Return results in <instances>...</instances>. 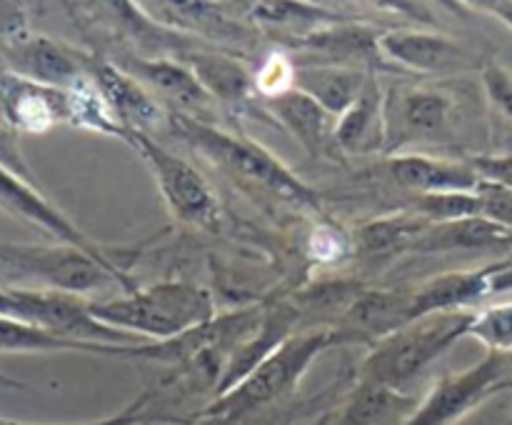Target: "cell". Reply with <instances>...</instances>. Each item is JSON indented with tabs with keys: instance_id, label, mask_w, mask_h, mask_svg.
Listing matches in <instances>:
<instances>
[{
	"instance_id": "36",
	"label": "cell",
	"mask_w": 512,
	"mask_h": 425,
	"mask_svg": "<svg viewBox=\"0 0 512 425\" xmlns=\"http://www.w3.org/2000/svg\"><path fill=\"white\" fill-rule=\"evenodd\" d=\"M148 403H150V393H145V395H140L138 400H133L128 408H123L120 413H115V415H108V418L83 420V423H60V425H138V423H143L145 418H150V415H153L148 410ZM10 425H23V423L13 420Z\"/></svg>"
},
{
	"instance_id": "2",
	"label": "cell",
	"mask_w": 512,
	"mask_h": 425,
	"mask_svg": "<svg viewBox=\"0 0 512 425\" xmlns=\"http://www.w3.org/2000/svg\"><path fill=\"white\" fill-rule=\"evenodd\" d=\"M90 310L105 325L145 343H168L218 315L215 295L193 280H160L118 298L90 300Z\"/></svg>"
},
{
	"instance_id": "28",
	"label": "cell",
	"mask_w": 512,
	"mask_h": 425,
	"mask_svg": "<svg viewBox=\"0 0 512 425\" xmlns=\"http://www.w3.org/2000/svg\"><path fill=\"white\" fill-rule=\"evenodd\" d=\"M480 345L488 348V353L512 355V300L480 305L470 313L468 335Z\"/></svg>"
},
{
	"instance_id": "7",
	"label": "cell",
	"mask_w": 512,
	"mask_h": 425,
	"mask_svg": "<svg viewBox=\"0 0 512 425\" xmlns=\"http://www.w3.org/2000/svg\"><path fill=\"white\" fill-rule=\"evenodd\" d=\"M123 143H128L138 153V158L148 165L150 175L163 195L165 208L180 225L208 230V233H215L220 228L223 210H220L218 193L190 160L175 155L173 150L165 148L143 130H128Z\"/></svg>"
},
{
	"instance_id": "19",
	"label": "cell",
	"mask_w": 512,
	"mask_h": 425,
	"mask_svg": "<svg viewBox=\"0 0 512 425\" xmlns=\"http://www.w3.org/2000/svg\"><path fill=\"white\" fill-rule=\"evenodd\" d=\"M185 65H190L200 83L205 85L210 95L218 100L220 108L225 110H243L253 103L255 78L253 70L240 63L233 50L218 48L205 40H195L183 53L178 55Z\"/></svg>"
},
{
	"instance_id": "9",
	"label": "cell",
	"mask_w": 512,
	"mask_h": 425,
	"mask_svg": "<svg viewBox=\"0 0 512 425\" xmlns=\"http://www.w3.org/2000/svg\"><path fill=\"white\" fill-rule=\"evenodd\" d=\"M380 53L403 73L458 78L478 68V53L458 38L428 28H390L380 33ZM483 68V65H480Z\"/></svg>"
},
{
	"instance_id": "23",
	"label": "cell",
	"mask_w": 512,
	"mask_h": 425,
	"mask_svg": "<svg viewBox=\"0 0 512 425\" xmlns=\"http://www.w3.org/2000/svg\"><path fill=\"white\" fill-rule=\"evenodd\" d=\"M245 18L255 28L278 35L283 45L328 25L350 20V15L338 13L323 3H313V0H253Z\"/></svg>"
},
{
	"instance_id": "30",
	"label": "cell",
	"mask_w": 512,
	"mask_h": 425,
	"mask_svg": "<svg viewBox=\"0 0 512 425\" xmlns=\"http://www.w3.org/2000/svg\"><path fill=\"white\" fill-rule=\"evenodd\" d=\"M255 78V93L260 100L275 98V95L285 93V90L293 88L295 83V60L293 55L285 48L273 50V53L265 55L258 63V68L253 70Z\"/></svg>"
},
{
	"instance_id": "37",
	"label": "cell",
	"mask_w": 512,
	"mask_h": 425,
	"mask_svg": "<svg viewBox=\"0 0 512 425\" xmlns=\"http://www.w3.org/2000/svg\"><path fill=\"white\" fill-rule=\"evenodd\" d=\"M0 315H5V318H20L13 290L3 288V285H0Z\"/></svg>"
},
{
	"instance_id": "21",
	"label": "cell",
	"mask_w": 512,
	"mask_h": 425,
	"mask_svg": "<svg viewBox=\"0 0 512 425\" xmlns=\"http://www.w3.org/2000/svg\"><path fill=\"white\" fill-rule=\"evenodd\" d=\"M498 263L483 265L475 270H450L433 275L413 288V323L420 318L438 313H458L475 310L490 295V278L498 270Z\"/></svg>"
},
{
	"instance_id": "31",
	"label": "cell",
	"mask_w": 512,
	"mask_h": 425,
	"mask_svg": "<svg viewBox=\"0 0 512 425\" xmlns=\"http://www.w3.org/2000/svg\"><path fill=\"white\" fill-rule=\"evenodd\" d=\"M355 253L353 235L333 223H318L308 235V255L323 265L343 263L348 255Z\"/></svg>"
},
{
	"instance_id": "25",
	"label": "cell",
	"mask_w": 512,
	"mask_h": 425,
	"mask_svg": "<svg viewBox=\"0 0 512 425\" xmlns=\"http://www.w3.org/2000/svg\"><path fill=\"white\" fill-rule=\"evenodd\" d=\"M373 75L378 73L348 65H295L293 88L308 93L330 115L340 118L363 95Z\"/></svg>"
},
{
	"instance_id": "20",
	"label": "cell",
	"mask_w": 512,
	"mask_h": 425,
	"mask_svg": "<svg viewBox=\"0 0 512 425\" xmlns=\"http://www.w3.org/2000/svg\"><path fill=\"white\" fill-rule=\"evenodd\" d=\"M93 80L100 93L105 95V100H108L115 118L125 128V133L128 130L150 133L155 125H163L168 120V110L163 108V103L143 83H138L128 70L120 68L118 63L95 58Z\"/></svg>"
},
{
	"instance_id": "33",
	"label": "cell",
	"mask_w": 512,
	"mask_h": 425,
	"mask_svg": "<svg viewBox=\"0 0 512 425\" xmlns=\"http://www.w3.org/2000/svg\"><path fill=\"white\" fill-rule=\"evenodd\" d=\"M468 160L475 173L480 175V180L512 190V153L468 155Z\"/></svg>"
},
{
	"instance_id": "15",
	"label": "cell",
	"mask_w": 512,
	"mask_h": 425,
	"mask_svg": "<svg viewBox=\"0 0 512 425\" xmlns=\"http://www.w3.org/2000/svg\"><path fill=\"white\" fill-rule=\"evenodd\" d=\"M3 55L10 73L53 88H70L88 78L95 65V58L45 35L13 38L5 45Z\"/></svg>"
},
{
	"instance_id": "18",
	"label": "cell",
	"mask_w": 512,
	"mask_h": 425,
	"mask_svg": "<svg viewBox=\"0 0 512 425\" xmlns=\"http://www.w3.org/2000/svg\"><path fill=\"white\" fill-rule=\"evenodd\" d=\"M263 108L270 118L310 155V158L335 160L340 155L335 145V123L338 118L330 115L318 100L298 88H290L275 98L263 100Z\"/></svg>"
},
{
	"instance_id": "43",
	"label": "cell",
	"mask_w": 512,
	"mask_h": 425,
	"mask_svg": "<svg viewBox=\"0 0 512 425\" xmlns=\"http://www.w3.org/2000/svg\"><path fill=\"white\" fill-rule=\"evenodd\" d=\"M13 423V420H8V418H0V425H10Z\"/></svg>"
},
{
	"instance_id": "5",
	"label": "cell",
	"mask_w": 512,
	"mask_h": 425,
	"mask_svg": "<svg viewBox=\"0 0 512 425\" xmlns=\"http://www.w3.org/2000/svg\"><path fill=\"white\" fill-rule=\"evenodd\" d=\"M463 88L455 80H398L385 88V155L458 140Z\"/></svg>"
},
{
	"instance_id": "41",
	"label": "cell",
	"mask_w": 512,
	"mask_h": 425,
	"mask_svg": "<svg viewBox=\"0 0 512 425\" xmlns=\"http://www.w3.org/2000/svg\"><path fill=\"white\" fill-rule=\"evenodd\" d=\"M0 388H8V390H23L25 383H20V380L10 378V375H5L3 370H0Z\"/></svg>"
},
{
	"instance_id": "32",
	"label": "cell",
	"mask_w": 512,
	"mask_h": 425,
	"mask_svg": "<svg viewBox=\"0 0 512 425\" xmlns=\"http://www.w3.org/2000/svg\"><path fill=\"white\" fill-rule=\"evenodd\" d=\"M480 83H483L488 103L493 105L508 123H512V70L488 60V63H483V68H480Z\"/></svg>"
},
{
	"instance_id": "29",
	"label": "cell",
	"mask_w": 512,
	"mask_h": 425,
	"mask_svg": "<svg viewBox=\"0 0 512 425\" xmlns=\"http://www.w3.org/2000/svg\"><path fill=\"white\" fill-rule=\"evenodd\" d=\"M413 213L425 218L428 223H445V220L480 218L483 208H480L478 190H465V193L418 195Z\"/></svg>"
},
{
	"instance_id": "8",
	"label": "cell",
	"mask_w": 512,
	"mask_h": 425,
	"mask_svg": "<svg viewBox=\"0 0 512 425\" xmlns=\"http://www.w3.org/2000/svg\"><path fill=\"white\" fill-rule=\"evenodd\" d=\"M508 388H512V355L488 353L460 373L443 375L400 425H455Z\"/></svg>"
},
{
	"instance_id": "39",
	"label": "cell",
	"mask_w": 512,
	"mask_h": 425,
	"mask_svg": "<svg viewBox=\"0 0 512 425\" xmlns=\"http://www.w3.org/2000/svg\"><path fill=\"white\" fill-rule=\"evenodd\" d=\"M138 425H190V420L185 418H170V415H150L143 423Z\"/></svg>"
},
{
	"instance_id": "40",
	"label": "cell",
	"mask_w": 512,
	"mask_h": 425,
	"mask_svg": "<svg viewBox=\"0 0 512 425\" xmlns=\"http://www.w3.org/2000/svg\"><path fill=\"white\" fill-rule=\"evenodd\" d=\"M448 3H458V5H468L473 10H483V13H490L500 0H448Z\"/></svg>"
},
{
	"instance_id": "16",
	"label": "cell",
	"mask_w": 512,
	"mask_h": 425,
	"mask_svg": "<svg viewBox=\"0 0 512 425\" xmlns=\"http://www.w3.org/2000/svg\"><path fill=\"white\" fill-rule=\"evenodd\" d=\"M385 178L415 195L430 193H465L480 185V175L468 158H443L430 153H395L383 155Z\"/></svg>"
},
{
	"instance_id": "12",
	"label": "cell",
	"mask_w": 512,
	"mask_h": 425,
	"mask_svg": "<svg viewBox=\"0 0 512 425\" xmlns=\"http://www.w3.org/2000/svg\"><path fill=\"white\" fill-rule=\"evenodd\" d=\"M153 23L173 33L203 38L205 43L230 50L253 40L250 23L235 20L218 0H133Z\"/></svg>"
},
{
	"instance_id": "17",
	"label": "cell",
	"mask_w": 512,
	"mask_h": 425,
	"mask_svg": "<svg viewBox=\"0 0 512 425\" xmlns=\"http://www.w3.org/2000/svg\"><path fill=\"white\" fill-rule=\"evenodd\" d=\"M0 110L5 123L18 133H45L60 123H70L68 88L5 73L0 75Z\"/></svg>"
},
{
	"instance_id": "27",
	"label": "cell",
	"mask_w": 512,
	"mask_h": 425,
	"mask_svg": "<svg viewBox=\"0 0 512 425\" xmlns=\"http://www.w3.org/2000/svg\"><path fill=\"white\" fill-rule=\"evenodd\" d=\"M428 220L410 213L383 215V218L368 220L353 233L355 255L368 260H393L395 255L413 253V245Z\"/></svg>"
},
{
	"instance_id": "4",
	"label": "cell",
	"mask_w": 512,
	"mask_h": 425,
	"mask_svg": "<svg viewBox=\"0 0 512 425\" xmlns=\"http://www.w3.org/2000/svg\"><path fill=\"white\" fill-rule=\"evenodd\" d=\"M340 345L333 328H305L285 340L275 353H270L253 373L245 375L238 385L215 395L203 410V420H243L273 408L280 400L290 398L298 390L300 380L310 370V365L330 350Z\"/></svg>"
},
{
	"instance_id": "42",
	"label": "cell",
	"mask_w": 512,
	"mask_h": 425,
	"mask_svg": "<svg viewBox=\"0 0 512 425\" xmlns=\"http://www.w3.org/2000/svg\"><path fill=\"white\" fill-rule=\"evenodd\" d=\"M315 425H333V413H325L320 415V420Z\"/></svg>"
},
{
	"instance_id": "34",
	"label": "cell",
	"mask_w": 512,
	"mask_h": 425,
	"mask_svg": "<svg viewBox=\"0 0 512 425\" xmlns=\"http://www.w3.org/2000/svg\"><path fill=\"white\" fill-rule=\"evenodd\" d=\"M0 165H5L8 170H13V173L20 175V178L35 183L33 170H30V165H28V160H25L23 150H20L18 130L10 128L5 120L0 123ZM35 185H38V183H35Z\"/></svg>"
},
{
	"instance_id": "26",
	"label": "cell",
	"mask_w": 512,
	"mask_h": 425,
	"mask_svg": "<svg viewBox=\"0 0 512 425\" xmlns=\"http://www.w3.org/2000/svg\"><path fill=\"white\" fill-rule=\"evenodd\" d=\"M415 400L370 380H358L345 403L333 413V425H400L415 410Z\"/></svg>"
},
{
	"instance_id": "6",
	"label": "cell",
	"mask_w": 512,
	"mask_h": 425,
	"mask_svg": "<svg viewBox=\"0 0 512 425\" xmlns=\"http://www.w3.org/2000/svg\"><path fill=\"white\" fill-rule=\"evenodd\" d=\"M470 313L473 310L428 315L378 340L370 345V353L360 365L358 380H370L383 388L405 393L430 365L438 363L458 340L468 335Z\"/></svg>"
},
{
	"instance_id": "35",
	"label": "cell",
	"mask_w": 512,
	"mask_h": 425,
	"mask_svg": "<svg viewBox=\"0 0 512 425\" xmlns=\"http://www.w3.org/2000/svg\"><path fill=\"white\" fill-rule=\"evenodd\" d=\"M360 3L373 5V8L383 10V13H393L405 20H413V23H418L420 28H423V25L438 23L433 10H430V5L425 3V0H360Z\"/></svg>"
},
{
	"instance_id": "24",
	"label": "cell",
	"mask_w": 512,
	"mask_h": 425,
	"mask_svg": "<svg viewBox=\"0 0 512 425\" xmlns=\"http://www.w3.org/2000/svg\"><path fill=\"white\" fill-rule=\"evenodd\" d=\"M340 155H385V90L378 75L335 123Z\"/></svg>"
},
{
	"instance_id": "3",
	"label": "cell",
	"mask_w": 512,
	"mask_h": 425,
	"mask_svg": "<svg viewBox=\"0 0 512 425\" xmlns=\"http://www.w3.org/2000/svg\"><path fill=\"white\" fill-rule=\"evenodd\" d=\"M118 283L123 293L138 285L118 263H108L70 243H0V285L85 295Z\"/></svg>"
},
{
	"instance_id": "11",
	"label": "cell",
	"mask_w": 512,
	"mask_h": 425,
	"mask_svg": "<svg viewBox=\"0 0 512 425\" xmlns=\"http://www.w3.org/2000/svg\"><path fill=\"white\" fill-rule=\"evenodd\" d=\"M118 65L143 83L170 113H183L205 123H215L218 118V100L205 90L198 75L183 60L170 55H125Z\"/></svg>"
},
{
	"instance_id": "44",
	"label": "cell",
	"mask_w": 512,
	"mask_h": 425,
	"mask_svg": "<svg viewBox=\"0 0 512 425\" xmlns=\"http://www.w3.org/2000/svg\"><path fill=\"white\" fill-rule=\"evenodd\" d=\"M505 425H512V420H510V423H505Z\"/></svg>"
},
{
	"instance_id": "10",
	"label": "cell",
	"mask_w": 512,
	"mask_h": 425,
	"mask_svg": "<svg viewBox=\"0 0 512 425\" xmlns=\"http://www.w3.org/2000/svg\"><path fill=\"white\" fill-rule=\"evenodd\" d=\"M380 33L383 30L375 25L350 18L283 43V48L293 55L295 65H348L373 73L398 70L380 53Z\"/></svg>"
},
{
	"instance_id": "13",
	"label": "cell",
	"mask_w": 512,
	"mask_h": 425,
	"mask_svg": "<svg viewBox=\"0 0 512 425\" xmlns=\"http://www.w3.org/2000/svg\"><path fill=\"white\" fill-rule=\"evenodd\" d=\"M0 210L13 218H18L20 223H28L33 228L43 230L50 238H55L58 243H70L78 245V248L88 250L90 255L100 260H108L115 263L93 238L83 233L58 205H53L48 200V195L38 188L30 180L20 178L13 170H8L5 165H0Z\"/></svg>"
},
{
	"instance_id": "1",
	"label": "cell",
	"mask_w": 512,
	"mask_h": 425,
	"mask_svg": "<svg viewBox=\"0 0 512 425\" xmlns=\"http://www.w3.org/2000/svg\"><path fill=\"white\" fill-rule=\"evenodd\" d=\"M165 125L175 138L203 155L215 170H220L225 178L235 180L243 190L270 195V198L293 203L298 208L320 210L323 205L318 190L310 188L278 155L250 140L248 135H235L220 128L218 123H205V120L170 113V110Z\"/></svg>"
},
{
	"instance_id": "38",
	"label": "cell",
	"mask_w": 512,
	"mask_h": 425,
	"mask_svg": "<svg viewBox=\"0 0 512 425\" xmlns=\"http://www.w3.org/2000/svg\"><path fill=\"white\" fill-rule=\"evenodd\" d=\"M490 15H495L498 20H503V23L512 30V0H500V3L490 10Z\"/></svg>"
},
{
	"instance_id": "14",
	"label": "cell",
	"mask_w": 512,
	"mask_h": 425,
	"mask_svg": "<svg viewBox=\"0 0 512 425\" xmlns=\"http://www.w3.org/2000/svg\"><path fill=\"white\" fill-rule=\"evenodd\" d=\"M413 323V288H363L333 325L340 345H375Z\"/></svg>"
},
{
	"instance_id": "22",
	"label": "cell",
	"mask_w": 512,
	"mask_h": 425,
	"mask_svg": "<svg viewBox=\"0 0 512 425\" xmlns=\"http://www.w3.org/2000/svg\"><path fill=\"white\" fill-rule=\"evenodd\" d=\"M512 248V228L488 218H460L428 223L413 245V253H470V250Z\"/></svg>"
}]
</instances>
